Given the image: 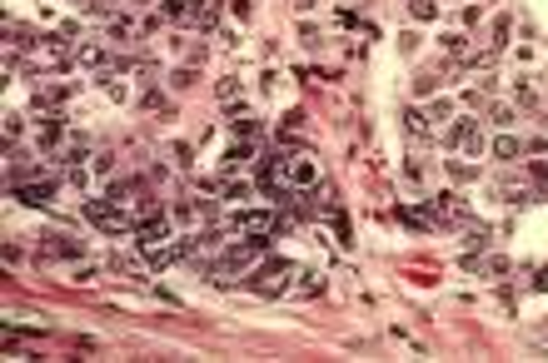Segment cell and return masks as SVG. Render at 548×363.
Returning a JSON list of instances; mask_svg holds the SVG:
<instances>
[{"instance_id": "obj_1", "label": "cell", "mask_w": 548, "mask_h": 363, "mask_svg": "<svg viewBox=\"0 0 548 363\" xmlns=\"http://www.w3.org/2000/svg\"><path fill=\"white\" fill-rule=\"evenodd\" d=\"M85 214H90V224L105 229V234H125V229H135V214H125L120 204H105V199H90V204H85Z\"/></svg>"}, {"instance_id": "obj_8", "label": "cell", "mask_w": 548, "mask_h": 363, "mask_svg": "<svg viewBox=\"0 0 548 363\" xmlns=\"http://www.w3.org/2000/svg\"><path fill=\"white\" fill-rule=\"evenodd\" d=\"M449 144L459 149V155H478V149H483V124H478V120H463V124H454Z\"/></svg>"}, {"instance_id": "obj_16", "label": "cell", "mask_w": 548, "mask_h": 363, "mask_svg": "<svg viewBox=\"0 0 548 363\" xmlns=\"http://www.w3.org/2000/svg\"><path fill=\"white\" fill-rule=\"evenodd\" d=\"M240 95H244L240 80H220V100H224V104H240Z\"/></svg>"}, {"instance_id": "obj_4", "label": "cell", "mask_w": 548, "mask_h": 363, "mask_svg": "<svg viewBox=\"0 0 548 363\" xmlns=\"http://www.w3.org/2000/svg\"><path fill=\"white\" fill-rule=\"evenodd\" d=\"M289 274H299L289 259H269V264H260L255 269V294H284V279Z\"/></svg>"}, {"instance_id": "obj_7", "label": "cell", "mask_w": 548, "mask_h": 363, "mask_svg": "<svg viewBox=\"0 0 548 363\" xmlns=\"http://www.w3.org/2000/svg\"><path fill=\"white\" fill-rule=\"evenodd\" d=\"M429 209H434L439 224H469V204H463L459 195H434Z\"/></svg>"}, {"instance_id": "obj_9", "label": "cell", "mask_w": 548, "mask_h": 363, "mask_svg": "<svg viewBox=\"0 0 548 363\" xmlns=\"http://www.w3.org/2000/svg\"><path fill=\"white\" fill-rule=\"evenodd\" d=\"M314 179H319V164H314V155H294V160H284V184L309 189Z\"/></svg>"}, {"instance_id": "obj_22", "label": "cell", "mask_w": 548, "mask_h": 363, "mask_svg": "<svg viewBox=\"0 0 548 363\" xmlns=\"http://www.w3.org/2000/svg\"><path fill=\"white\" fill-rule=\"evenodd\" d=\"M543 124H548V104H543Z\"/></svg>"}, {"instance_id": "obj_11", "label": "cell", "mask_w": 548, "mask_h": 363, "mask_svg": "<svg viewBox=\"0 0 548 363\" xmlns=\"http://www.w3.org/2000/svg\"><path fill=\"white\" fill-rule=\"evenodd\" d=\"M105 60H110V50H105L100 40H85V45H75V65H85V70H100Z\"/></svg>"}, {"instance_id": "obj_15", "label": "cell", "mask_w": 548, "mask_h": 363, "mask_svg": "<svg viewBox=\"0 0 548 363\" xmlns=\"http://www.w3.org/2000/svg\"><path fill=\"white\" fill-rule=\"evenodd\" d=\"M509 30H514V25H509V15H498V20H494V50L509 45Z\"/></svg>"}, {"instance_id": "obj_3", "label": "cell", "mask_w": 548, "mask_h": 363, "mask_svg": "<svg viewBox=\"0 0 548 363\" xmlns=\"http://www.w3.org/2000/svg\"><path fill=\"white\" fill-rule=\"evenodd\" d=\"M165 15H170V20H180V25L189 20V25H200V30H209V25H215V10H209L204 0H165Z\"/></svg>"}, {"instance_id": "obj_14", "label": "cell", "mask_w": 548, "mask_h": 363, "mask_svg": "<svg viewBox=\"0 0 548 363\" xmlns=\"http://www.w3.org/2000/svg\"><path fill=\"white\" fill-rule=\"evenodd\" d=\"M409 15H414V20H434L439 6H434V0H409Z\"/></svg>"}, {"instance_id": "obj_6", "label": "cell", "mask_w": 548, "mask_h": 363, "mask_svg": "<svg viewBox=\"0 0 548 363\" xmlns=\"http://www.w3.org/2000/svg\"><path fill=\"white\" fill-rule=\"evenodd\" d=\"M229 224H235L240 234H280V229H284V219L264 214V209H244V214H229Z\"/></svg>"}, {"instance_id": "obj_19", "label": "cell", "mask_w": 548, "mask_h": 363, "mask_svg": "<svg viewBox=\"0 0 548 363\" xmlns=\"http://www.w3.org/2000/svg\"><path fill=\"white\" fill-rule=\"evenodd\" d=\"M444 50H449L454 60H463V35H444Z\"/></svg>"}, {"instance_id": "obj_20", "label": "cell", "mask_w": 548, "mask_h": 363, "mask_svg": "<svg viewBox=\"0 0 548 363\" xmlns=\"http://www.w3.org/2000/svg\"><path fill=\"white\" fill-rule=\"evenodd\" d=\"M449 175H454V179H474V169L463 164V160H449Z\"/></svg>"}, {"instance_id": "obj_21", "label": "cell", "mask_w": 548, "mask_h": 363, "mask_svg": "<svg viewBox=\"0 0 548 363\" xmlns=\"http://www.w3.org/2000/svg\"><path fill=\"white\" fill-rule=\"evenodd\" d=\"M115 169V155H95V175H110Z\"/></svg>"}, {"instance_id": "obj_17", "label": "cell", "mask_w": 548, "mask_h": 363, "mask_svg": "<svg viewBox=\"0 0 548 363\" xmlns=\"http://www.w3.org/2000/svg\"><path fill=\"white\" fill-rule=\"evenodd\" d=\"M189 85H195V65H185V70L170 75V90H189Z\"/></svg>"}, {"instance_id": "obj_5", "label": "cell", "mask_w": 548, "mask_h": 363, "mask_svg": "<svg viewBox=\"0 0 548 363\" xmlns=\"http://www.w3.org/2000/svg\"><path fill=\"white\" fill-rule=\"evenodd\" d=\"M55 189H60V179L45 169V175H35V179H25V184H15V199L40 209V204H50V199H55Z\"/></svg>"}, {"instance_id": "obj_13", "label": "cell", "mask_w": 548, "mask_h": 363, "mask_svg": "<svg viewBox=\"0 0 548 363\" xmlns=\"http://www.w3.org/2000/svg\"><path fill=\"white\" fill-rule=\"evenodd\" d=\"M523 149H529L523 140H514V135H498V140H494V160H518Z\"/></svg>"}, {"instance_id": "obj_2", "label": "cell", "mask_w": 548, "mask_h": 363, "mask_svg": "<svg viewBox=\"0 0 548 363\" xmlns=\"http://www.w3.org/2000/svg\"><path fill=\"white\" fill-rule=\"evenodd\" d=\"M40 254H45V259H80L85 244H80L75 234H65V229H45L40 234Z\"/></svg>"}, {"instance_id": "obj_18", "label": "cell", "mask_w": 548, "mask_h": 363, "mask_svg": "<svg viewBox=\"0 0 548 363\" xmlns=\"http://www.w3.org/2000/svg\"><path fill=\"white\" fill-rule=\"evenodd\" d=\"M404 130L419 140V135H424V115H419V110H404Z\"/></svg>"}, {"instance_id": "obj_12", "label": "cell", "mask_w": 548, "mask_h": 363, "mask_svg": "<svg viewBox=\"0 0 548 363\" xmlns=\"http://www.w3.org/2000/svg\"><path fill=\"white\" fill-rule=\"evenodd\" d=\"M175 219L195 229V224H204V219H209V204H200V199H185V204L175 209Z\"/></svg>"}, {"instance_id": "obj_10", "label": "cell", "mask_w": 548, "mask_h": 363, "mask_svg": "<svg viewBox=\"0 0 548 363\" xmlns=\"http://www.w3.org/2000/svg\"><path fill=\"white\" fill-rule=\"evenodd\" d=\"M75 95V80H45V85H35V104H60V100H70Z\"/></svg>"}]
</instances>
